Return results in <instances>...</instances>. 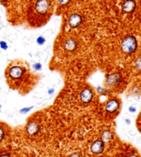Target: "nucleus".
Listing matches in <instances>:
<instances>
[{
    "label": "nucleus",
    "mask_w": 141,
    "mask_h": 157,
    "mask_svg": "<svg viewBox=\"0 0 141 157\" xmlns=\"http://www.w3.org/2000/svg\"><path fill=\"white\" fill-rule=\"evenodd\" d=\"M56 0H28L26 19L31 27L40 28L50 19L56 7Z\"/></svg>",
    "instance_id": "obj_1"
},
{
    "label": "nucleus",
    "mask_w": 141,
    "mask_h": 157,
    "mask_svg": "<svg viewBox=\"0 0 141 157\" xmlns=\"http://www.w3.org/2000/svg\"><path fill=\"white\" fill-rule=\"evenodd\" d=\"M29 69L27 65L20 61H14L8 67L6 71L7 79L11 82H17L23 80L28 75Z\"/></svg>",
    "instance_id": "obj_2"
},
{
    "label": "nucleus",
    "mask_w": 141,
    "mask_h": 157,
    "mask_svg": "<svg viewBox=\"0 0 141 157\" xmlns=\"http://www.w3.org/2000/svg\"><path fill=\"white\" fill-rule=\"evenodd\" d=\"M83 24V17L81 13H74L70 14L67 20V25L70 29H77Z\"/></svg>",
    "instance_id": "obj_3"
},
{
    "label": "nucleus",
    "mask_w": 141,
    "mask_h": 157,
    "mask_svg": "<svg viewBox=\"0 0 141 157\" xmlns=\"http://www.w3.org/2000/svg\"><path fill=\"white\" fill-rule=\"evenodd\" d=\"M121 48L125 53H133L137 48V40L132 36L126 37L122 42Z\"/></svg>",
    "instance_id": "obj_4"
},
{
    "label": "nucleus",
    "mask_w": 141,
    "mask_h": 157,
    "mask_svg": "<svg viewBox=\"0 0 141 157\" xmlns=\"http://www.w3.org/2000/svg\"><path fill=\"white\" fill-rule=\"evenodd\" d=\"M120 101L116 98H112L108 100L107 102L105 104V109L109 114H112V113L117 111L120 108Z\"/></svg>",
    "instance_id": "obj_5"
},
{
    "label": "nucleus",
    "mask_w": 141,
    "mask_h": 157,
    "mask_svg": "<svg viewBox=\"0 0 141 157\" xmlns=\"http://www.w3.org/2000/svg\"><path fill=\"white\" fill-rule=\"evenodd\" d=\"M122 81V76L119 73H113L106 77L105 82L108 86H112L119 85Z\"/></svg>",
    "instance_id": "obj_6"
},
{
    "label": "nucleus",
    "mask_w": 141,
    "mask_h": 157,
    "mask_svg": "<svg viewBox=\"0 0 141 157\" xmlns=\"http://www.w3.org/2000/svg\"><path fill=\"white\" fill-rule=\"evenodd\" d=\"M94 98V93L90 88H84L80 94V99L84 104H88L92 101Z\"/></svg>",
    "instance_id": "obj_7"
},
{
    "label": "nucleus",
    "mask_w": 141,
    "mask_h": 157,
    "mask_svg": "<svg viewBox=\"0 0 141 157\" xmlns=\"http://www.w3.org/2000/svg\"><path fill=\"white\" fill-rule=\"evenodd\" d=\"M78 43L76 42V39L73 37H68L65 39L63 43V48L66 52H73L76 50L77 48Z\"/></svg>",
    "instance_id": "obj_8"
},
{
    "label": "nucleus",
    "mask_w": 141,
    "mask_h": 157,
    "mask_svg": "<svg viewBox=\"0 0 141 157\" xmlns=\"http://www.w3.org/2000/svg\"><path fill=\"white\" fill-rule=\"evenodd\" d=\"M105 144L101 140H96L94 141L90 147V150L94 155H100L103 152Z\"/></svg>",
    "instance_id": "obj_9"
},
{
    "label": "nucleus",
    "mask_w": 141,
    "mask_h": 157,
    "mask_svg": "<svg viewBox=\"0 0 141 157\" xmlns=\"http://www.w3.org/2000/svg\"><path fill=\"white\" fill-rule=\"evenodd\" d=\"M123 10L127 13L134 12L136 8V2L135 0H125L122 5Z\"/></svg>",
    "instance_id": "obj_10"
},
{
    "label": "nucleus",
    "mask_w": 141,
    "mask_h": 157,
    "mask_svg": "<svg viewBox=\"0 0 141 157\" xmlns=\"http://www.w3.org/2000/svg\"><path fill=\"white\" fill-rule=\"evenodd\" d=\"M39 131V126L36 121H30L26 127V132L30 136L37 135Z\"/></svg>",
    "instance_id": "obj_11"
},
{
    "label": "nucleus",
    "mask_w": 141,
    "mask_h": 157,
    "mask_svg": "<svg viewBox=\"0 0 141 157\" xmlns=\"http://www.w3.org/2000/svg\"><path fill=\"white\" fill-rule=\"evenodd\" d=\"M113 138L112 133H111V130H105L104 131H103L101 134V140L103 142L104 144H108L111 141V139Z\"/></svg>",
    "instance_id": "obj_12"
},
{
    "label": "nucleus",
    "mask_w": 141,
    "mask_h": 157,
    "mask_svg": "<svg viewBox=\"0 0 141 157\" xmlns=\"http://www.w3.org/2000/svg\"><path fill=\"white\" fill-rule=\"evenodd\" d=\"M33 109V106H30V107H25V108H23L20 109L19 113H22V114H26L28 112H30V110Z\"/></svg>",
    "instance_id": "obj_13"
},
{
    "label": "nucleus",
    "mask_w": 141,
    "mask_h": 157,
    "mask_svg": "<svg viewBox=\"0 0 141 157\" xmlns=\"http://www.w3.org/2000/svg\"><path fill=\"white\" fill-rule=\"evenodd\" d=\"M46 42V39L42 36H39L37 39V43L39 45H43Z\"/></svg>",
    "instance_id": "obj_14"
},
{
    "label": "nucleus",
    "mask_w": 141,
    "mask_h": 157,
    "mask_svg": "<svg viewBox=\"0 0 141 157\" xmlns=\"http://www.w3.org/2000/svg\"><path fill=\"white\" fill-rule=\"evenodd\" d=\"M5 136V130L2 126H0V143L3 141Z\"/></svg>",
    "instance_id": "obj_15"
},
{
    "label": "nucleus",
    "mask_w": 141,
    "mask_h": 157,
    "mask_svg": "<svg viewBox=\"0 0 141 157\" xmlns=\"http://www.w3.org/2000/svg\"><path fill=\"white\" fill-rule=\"evenodd\" d=\"M0 48L4 49V50H6V49L8 48V45L7 44V43L4 41V40H1V41H0Z\"/></svg>",
    "instance_id": "obj_16"
},
{
    "label": "nucleus",
    "mask_w": 141,
    "mask_h": 157,
    "mask_svg": "<svg viewBox=\"0 0 141 157\" xmlns=\"http://www.w3.org/2000/svg\"><path fill=\"white\" fill-rule=\"evenodd\" d=\"M33 67L34 70H35V71H40L42 68V64H41V63H35L34 65L33 66Z\"/></svg>",
    "instance_id": "obj_17"
},
{
    "label": "nucleus",
    "mask_w": 141,
    "mask_h": 157,
    "mask_svg": "<svg viewBox=\"0 0 141 157\" xmlns=\"http://www.w3.org/2000/svg\"><path fill=\"white\" fill-rule=\"evenodd\" d=\"M136 67L139 70L141 71V57L136 60Z\"/></svg>",
    "instance_id": "obj_18"
},
{
    "label": "nucleus",
    "mask_w": 141,
    "mask_h": 157,
    "mask_svg": "<svg viewBox=\"0 0 141 157\" xmlns=\"http://www.w3.org/2000/svg\"><path fill=\"white\" fill-rule=\"evenodd\" d=\"M69 157H82V156L79 153L75 152V153H72L71 155H70Z\"/></svg>",
    "instance_id": "obj_19"
},
{
    "label": "nucleus",
    "mask_w": 141,
    "mask_h": 157,
    "mask_svg": "<svg viewBox=\"0 0 141 157\" xmlns=\"http://www.w3.org/2000/svg\"><path fill=\"white\" fill-rule=\"evenodd\" d=\"M136 108H135V107H134V106H130V108H129V111L130 112H131V113H134V112H136Z\"/></svg>",
    "instance_id": "obj_20"
},
{
    "label": "nucleus",
    "mask_w": 141,
    "mask_h": 157,
    "mask_svg": "<svg viewBox=\"0 0 141 157\" xmlns=\"http://www.w3.org/2000/svg\"><path fill=\"white\" fill-rule=\"evenodd\" d=\"M54 89H50L48 90V94L50 95H52V94H54Z\"/></svg>",
    "instance_id": "obj_21"
},
{
    "label": "nucleus",
    "mask_w": 141,
    "mask_h": 157,
    "mask_svg": "<svg viewBox=\"0 0 141 157\" xmlns=\"http://www.w3.org/2000/svg\"><path fill=\"white\" fill-rule=\"evenodd\" d=\"M0 157H11L8 154H3V155H0Z\"/></svg>",
    "instance_id": "obj_22"
},
{
    "label": "nucleus",
    "mask_w": 141,
    "mask_h": 157,
    "mask_svg": "<svg viewBox=\"0 0 141 157\" xmlns=\"http://www.w3.org/2000/svg\"><path fill=\"white\" fill-rule=\"evenodd\" d=\"M8 0H0V3H2V4H5V3H6Z\"/></svg>",
    "instance_id": "obj_23"
},
{
    "label": "nucleus",
    "mask_w": 141,
    "mask_h": 157,
    "mask_svg": "<svg viewBox=\"0 0 141 157\" xmlns=\"http://www.w3.org/2000/svg\"><path fill=\"white\" fill-rule=\"evenodd\" d=\"M125 122H126V123H127V124H130V120H125Z\"/></svg>",
    "instance_id": "obj_24"
},
{
    "label": "nucleus",
    "mask_w": 141,
    "mask_h": 157,
    "mask_svg": "<svg viewBox=\"0 0 141 157\" xmlns=\"http://www.w3.org/2000/svg\"><path fill=\"white\" fill-rule=\"evenodd\" d=\"M129 157H138L136 155H130Z\"/></svg>",
    "instance_id": "obj_25"
},
{
    "label": "nucleus",
    "mask_w": 141,
    "mask_h": 157,
    "mask_svg": "<svg viewBox=\"0 0 141 157\" xmlns=\"http://www.w3.org/2000/svg\"><path fill=\"white\" fill-rule=\"evenodd\" d=\"M1 109H2V106L0 105V111H1Z\"/></svg>",
    "instance_id": "obj_26"
}]
</instances>
